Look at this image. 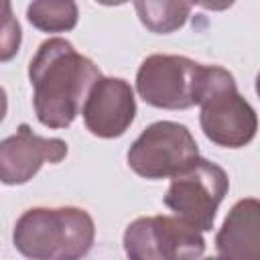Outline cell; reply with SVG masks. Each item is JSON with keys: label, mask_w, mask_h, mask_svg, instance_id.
I'll return each mask as SVG.
<instances>
[{"label": "cell", "mask_w": 260, "mask_h": 260, "mask_svg": "<svg viewBox=\"0 0 260 260\" xmlns=\"http://www.w3.org/2000/svg\"><path fill=\"white\" fill-rule=\"evenodd\" d=\"M28 77L39 122L49 128H67L81 112L91 85L102 73L69 41L55 37L41 43L30 59Z\"/></svg>", "instance_id": "6da1fadb"}, {"label": "cell", "mask_w": 260, "mask_h": 260, "mask_svg": "<svg viewBox=\"0 0 260 260\" xmlns=\"http://www.w3.org/2000/svg\"><path fill=\"white\" fill-rule=\"evenodd\" d=\"M93 238V219L79 207H32L18 217L12 234L16 250L35 260L81 258Z\"/></svg>", "instance_id": "7a4b0ae2"}, {"label": "cell", "mask_w": 260, "mask_h": 260, "mask_svg": "<svg viewBox=\"0 0 260 260\" xmlns=\"http://www.w3.org/2000/svg\"><path fill=\"white\" fill-rule=\"evenodd\" d=\"M201 130L217 146L242 148L258 130V118L246 98L240 95L234 75L217 65H205L199 102Z\"/></svg>", "instance_id": "3957f363"}, {"label": "cell", "mask_w": 260, "mask_h": 260, "mask_svg": "<svg viewBox=\"0 0 260 260\" xmlns=\"http://www.w3.org/2000/svg\"><path fill=\"white\" fill-rule=\"evenodd\" d=\"M171 179L165 205L199 232L211 230L217 207L230 189L228 173L219 165L197 156L187 169Z\"/></svg>", "instance_id": "277c9868"}, {"label": "cell", "mask_w": 260, "mask_h": 260, "mask_svg": "<svg viewBox=\"0 0 260 260\" xmlns=\"http://www.w3.org/2000/svg\"><path fill=\"white\" fill-rule=\"evenodd\" d=\"M205 65L181 55H150L136 73L140 98L162 110H187L197 106Z\"/></svg>", "instance_id": "5b68a950"}, {"label": "cell", "mask_w": 260, "mask_h": 260, "mask_svg": "<svg viewBox=\"0 0 260 260\" xmlns=\"http://www.w3.org/2000/svg\"><path fill=\"white\" fill-rule=\"evenodd\" d=\"M199 156L197 142L187 126L177 122L150 124L130 146L128 167L144 179H169Z\"/></svg>", "instance_id": "8992f818"}, {"label": "cell", "mask_w": 260, "mask_h": 260, "mask_svg": "<svg viewBox=\"0 0 260 260\" xmlns=\"http://www.w3.org/2000/svg\"><path fill=\"white\" fill-rule=\"evenodd\" d=\"M124 250L132 260H189L203 254L205 240L177 215H148L126 228Z\"/></svg>", "instance_id": "52a82bcc"}, {"label": "cell", "mask_w": 260, "mask_h": 260, "mask_svg": "<svg viewBox=\"0 0 260 260\" xmlns=\"http://www.w3.org/2000/svg\"><path fill=\"white\" fill-rule=\"evenodd\" d=\"M67 156V142L61 138H43L20 124L16 134L0 140V183H28L45 162H61Z\"/></svg>", "instance_id": "ba28073f"}, {"label": "cell", "mask_w": 260, "mask_h": 260, "mask_svg": "<svg viewBox=\"0 0 260 260\" xmlns=\"http://www.w3.org/2000/svg\"><path fill=\"white\" fill-rule=\"evenodd\" d=\"M85 128L100 138L122 136L136 116V100L128 81L120 77H100L81 108Z\"/></svg>", "instance_id": "9c48e42d"}, {"label": "cell", "mask_w": 260, "mask_h": 260, "mask_svg": "<svg viewBox=\"0 0 260 260\" xmlns=\"http://www.w3.org/2000/svg\"><path fill=\"white\" fill-rule=\"evenodd\" d=\"M217 254L234 260L260 258V203L254 197L238 201L215 236Z\"/></svg>", "instance_id": "30bf717a"}, {"label": "cell", "mask_w": 260, "mask_h": 260, "mask_svg": "<svg viewBox=\"0 0 260 260\" xmlns=\"http://www.w3.org/2000/svg\"><path fill=\"white\" fill-rule=\"evenodd\" d=\"M193 4L195 0H134L142 26L156 35L179 30L187 22Z\"/></svg>", "instance_id": "8fae6325"}, {"label": "cell", "mask_w": 260, "mask_h": 260, "mask_svg": "<svg viewBox=\"0 0 260 260\" xmlns=\"http://www.w3.org/2000/svg\"><path fill=\"white\" fill-rule=\"evenodd\" d=\"M26 18L43 32H67L75 28L79 10L75 0H32L26 8Z\"/></svg>", "instance_id": "7c38bea8"}, {"label": "cell", "mask_w": 260, "mask_h": 260, "mask_svg": "<svg viewBox=\"0 0 260 260\" xmlns=\"http://www.w3.org/2000/svg\"><path fill=\"white\" fill-rule=\"evenodd\" d=\"M22 41L20 24L12 12L10 0H0V63L16 57Z\"/></svg>", "instance_id": "4fadbf2b"}, {"label": "cell", "mask_w": 260, "mask_h": 260, "mask_svg": "<svg viewBox=\"0 0 260 260\" xmlns=\"http://www.w3.org/2000/svg\"><path fill=\"white\" fill-rule=\"evenodd\" d=\"M234 2H236V0H195V4H199L201 8H205V10H215V12L230 8Z\"/></svg>", "instance_id": "5bb4252c"}, {"label": "cell", "mask_w": 260, "mask_h": 260, "mask_svg": "<svg viewBox=\"0 0 260 260\" xmlns=\"http://www.w3.org/2000/svg\"><path fill=\"white\" fill-rule=\"evenodd\" d=\"M6 110H8V100H6V91L0 87V122L4 120L6 116Z\"/></svg>", "instance_id": "9a60e30c"}, {"label": "cell", "mask_w": 260, "mask_h": 260, "mask_svg": "<svg viewBox=\"0 0 260 260\" xmlns=\"http://www.w3.org/2000/svg\"><path fill=\"white\" fill-rule=\"evenodd\" d=\"M95 2H100V4H104V6H120V4H124V2H128V0H95Z\"/></svg>", "instance_id": "2e32d148"}]
</instances>
